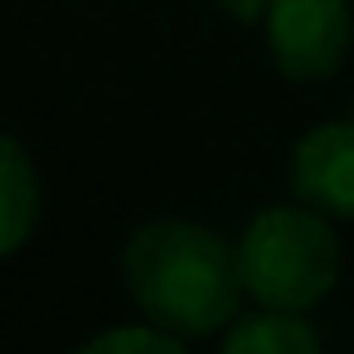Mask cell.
Wrapping results in <instances>:
<instances>
[{"label":"cell","mask_w":354,"mask_h":354,"mask_svg":"<svg viewBox=\"0 0 354 354\" xmlns=\"http://www.w3.org/2000/svg\"><path fill=\"white\" fill-rule=\"evenodd\" d=\"M122 277L136 310L175 330L180 339L228 330L248 291L238 248H228L214 228L185 218H156L136 228L122 252Z\"/></svg>","instance_id":"1"},{"label":"cell","mask_w":354,"mask_h":354,"mask_svg":"<svg viewBox=\"0 0 354 354\" xmlns=\"http://www.w3.org/2000/svg\"><path fill=\"white\" fill-rule=\"evenodd\" d=\"M330 214L310 204L262 209L238 238V272L257 306L272 310H310L339 277V243L325 223Z\"/></svg>","instance_id":"2"},{"label":"cell","mask_w":354,"mask_h":354,"mask_svg":"<svg viewBox=\"0 0 354 354\" xmlns=\"http://www.w3.org/2000/svg\"><path fill=\"white\" fill-rule=\"evenodd\" d=\"M262 30H267L272 64L296 83L330 78L344 64L354 39L344 0H272L262 15Z\"/></svg>","instance_id":"3"},{"label":"cell","mask_w":354,"mask_h":354,"mask_svg":"<svg viewBox=\"0 0 354 354\" xmlns=\"http://www.w3.org/2000/svg\"><path fill=\"white\" fill-rule=\"evenodd\" d=\"M291 194L330 218H354V122L310 127L291 146Z\"/></svg>","instance_id":"4"},{"label":"cell","mask_w":354,"mask_h":354,"mask_svg":"<svg viewBox=\"0 0 354 354\" xmlns=\"http://www.w3.org/2000/svg\"><path fill=\"white\" fill-rule=\"evenodd\" d=\"M39 223V175L15 136L0 141V252H20Z\"/></svg>","instance_id":"5"},{"label":"cell","mask_w":354,"mask_h":354,"mask_svg":"<svg viewBox=\"0 0 354 354\" xmlns=\"http://www.w3.org/2000/svg\"><path fill=\"white\" fill-rule=\"evenodd\" d=\"M320 349V335L296 310L262 306L257 315H238L223 330V354H310Z\"/></svg>","instance_id":"6"},{"label":"cell","mask_w":354,"mask_h":354,"mask_svg":"<svg viewBox=\"0 0 354 354\" xmlns=\"http://www.w3.org/2000/svg\"><path fill=\"white\" fill-rule=\"evenodd\" d=\"M83 349H88V354H180L185 339H180L175 330L146 320V325H117V330H102V335H93Z\"/></svg>","instance_id":"7"},{"label":"cell","mask_w":354,"mask_h":354,"mask_svg":"<svg viewBox=\"0 0 354 354\" xmlns=\"http://www.w3.org/2000/svg\"><path fill=\"white\" fill-rule=\"evenodd\" d=\"M214 6H218V10H228L233 20H262L272 0H214Z\"/></svg>","instance_id":"8"}]
</instances>
